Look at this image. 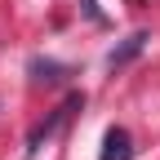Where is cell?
<instances>
[{
  "mask_svg": "<svg viewBox=\"0 0 160 160\" xmlns=\"http://www.w3.org/2000/svg\"><path fill=\"white\" fill-rule=\"evenodd\" d=\"M80 107H85V98H80V93H71V98H67V102H62V107H58V111H53L49 120H40V125L31 129V138H27V151L36 156V151H40V142H45V138H49L53 129H62V125H67V120H71V111H80Z\"/></svg>",
  "mask_w": 160,
  "mask_h": 160,
  "instance_id": "1",
  "label": "cell"
},
{
  "mask_svg": "<svg viewBox=\"0 0 160 160\" xmlns=\"http://www.w3.org/2000/svg\"><path fill=\"white\" fill-rule=\"evenodd\" d=\"M98 160H133V138H129V129H107V138H102V156Z\"/></svg>",
  "mask_w": 160,
  "mask_h": 160,
  "instance_id": "2",
  "label": "cell"
},
{
  "mask_svg": "<svg viewBox=\"0 0 160 160\" xmlns=\"http://www.w3.org/2000/svg\"><path fill=\"white\" fill-rule=\"evenodd\" d=\"M142 49H147V31H133V36H129V40H125L120 49H111V53H107V67H111V71L129 67V62H133V58L142 53Z\"/></svg>",
  "mask_w": 160,
  "mask_h": 160,
  "instance_id": "3",
  "label": "cell"
},
{
  "mask_svg": "<svg viewBox=\"0 0 160 160\" xmlns=\"http://www.w3.org/2000/svg\"><path fill=\"white\" fill-rule=\"evenodd\" d=\"M31 71H36V85H58L62 80V67H53V62H31Z\"/></svg>",
  "mask_w": 160,
  "mask_h": 160,
  "instance_id": "4",
  "label": "cell"
}]
</instances>
